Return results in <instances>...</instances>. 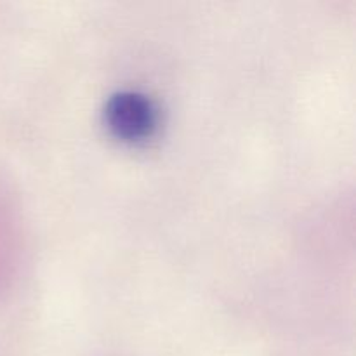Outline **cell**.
<instances>
[{"instance_id":"obj_1","label":"cell","mask_w":356,"mask_h":356,"mask_svg":"<svg viewBox=\"0 0 356 356\" xmlns=\"http://www.w3.org/2000/svg\"><path fill=\"white\" fill-rule=\"evenodd\" d=\"M108 129L122 141L148 139L156 129V110L152 101L138 92H118L104 110Z\"/></svg>"}]
</instances>
